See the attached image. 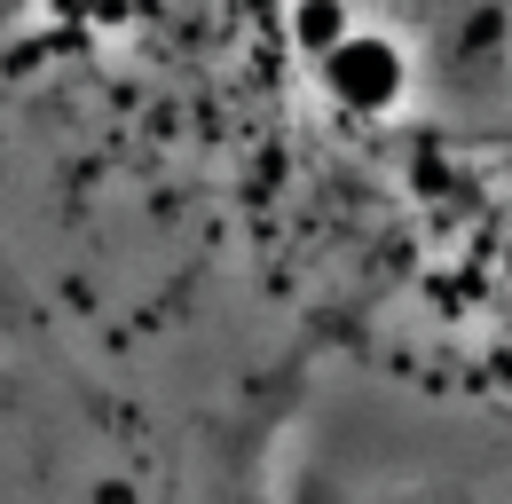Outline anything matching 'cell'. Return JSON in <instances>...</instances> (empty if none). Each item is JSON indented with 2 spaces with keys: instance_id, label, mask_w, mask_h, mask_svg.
<instances>
[{
  "instance_id": "1",
  "label": "cell",
  "mask_w": 512,
  "mask_h": 504,
  "mask_svg": "<svg viewBox=\"0 0 512 504\" xmlns=\"http://www.w3.org/2000/svg\"><path fill=\"white\" fill-rule=\"evenodd\" d=\"M0 268L205 504H512V0H0Z\"/></svg>"
},
{
  "instance_id": "2",
  "label": "cell",
  "mask_w": 512,
  "mask_h": 504,
  "mask_svg": "<svg viewBox=\"0 0 512 504\" xmlns=\"http://www.w3.org/2000/svg\"><path fill=\"white\" fill-rule=\"evenodd\" d=\"M0 504H197L182 465L0 284Z\"/></svg>"
}]
</instances>
